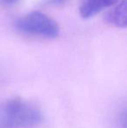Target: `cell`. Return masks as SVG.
Wrapping results in <instances>:
<instances>
[{"label":"cell","mask_w":127,"mask_h":128,"mask_svg":"<svg viewBox=\"0 0 127 128\" xmlns=\"http://www.w3.org/2000/svg\"><path fill=\"white\" fill-rule=\"evenodd\" d=\"M42 120L40 110L23 98H10L0 104V124L7 128H33Z\"/></svg>","instance_id":"6da1fadb"},{"label":"cell","mask_w":127,"mask_h":128,"mask_svg":"<svg viewBox=\"0 0 127 128\" xmlns=\"http://www.w3.org/2000/svg\"><path fill=\"white\" fill-rule=\"evenodd\" d=\"M15 27L23 33L52 39L59 36L58 24L50 16L38 10L31 12L17 19Z\"/></svg>","instance_id":"7a4b0ae2"},{"label":"cell","mask_w":127,"mask_h":128,"mask_svg":"<svg viewBox=\"0 0 127 128\" xmlns=\"http://www.w3.org/2000/svg\"><path fill=\"white\" fill-rule=\"evenodd\" d=\"M120 0H83L79 8L80 15L83 18H90L98 12L112 5Z\"/></svg>","instance_id":"3957f363"},{"label":"cell","mask_w":127,"mask_h":128,"mask_svg":"<svg viewBox=\"0 0 127 128\" xmlns=\"http://www.w3.org/2000/svg\"><path fill=\"white\" fill-rule=\"evenodd\" d=\"M105 20L119 28L126 27V0H121L115 4L112 10L108 12Z\"/></svg>","instance_id":"277c9868"},{"label":"cell","mask_w":127,"mask_h":128,"mask_svg":"<svg viewBox=\"0 0 127 128\" xmlns=\"http://www.w3.org/2000/svg\"><path fill=\"white\" fill-rule=\"evenodd\" d=\"M3 4H7V5H11V4H14L17 3L19 0H0Z\"/></svg>","instance_id":"5b68a950"},{"label":"cell","mask_w":127,"mask_h":128,"mask_svg":"<svg viewBox=\"0 0 127 128\" xmlns=\"http://www.w3.org/2000/svg\"><path fill=\"white\" fill-rule=\"evenodd\" d=\"M48 3H52V4H57V3H60V2H63L64 0H46Z\"/></svg>","instance_id":"8992f818"}]
</instances>
